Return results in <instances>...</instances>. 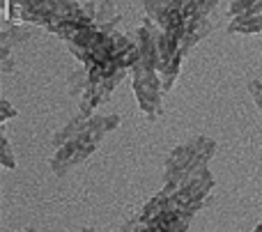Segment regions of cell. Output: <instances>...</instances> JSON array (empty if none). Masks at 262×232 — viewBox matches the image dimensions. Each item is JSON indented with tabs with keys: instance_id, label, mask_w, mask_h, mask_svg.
Masks as SVG:
<instances>
[{
	"instance_id": "cell-1",
	"label": "cell",
	"mask_w": 262,
	"mask_h": 232,
	"mask_svg": "<svg viewBox=\"0 0 262 232\" xmlns=\"http://www.w3.org/2000/svg\"><path fill=\"white\" fill-rule=\"evenodd\" d=\"M67 44L81 62L69 78V85L78 99V115L88 118L131 72L138 46L129 37L120 35L113 21L99 16L78 28Z\"/></svg>"
},
{
	"instance_id": "cell-2",
	"label": "cell",
	"mask_w": 262,
	"mask_h": 232,
	"mask_svg": "<svg viewBox=\"0 0 262 232\" xmlns=\"http://www.w3.org/2000/svg\"><path fill=\"white\" fill-rule=\"evenodd\" d=\"M212 189L214 177L209 168H203L186 182L163 184L161 191L122 225V232H186Z\"/></svg>"
},
{
	"instance_id": "cell-3",
	"label": "cell",
	"mask_w": 262,
	"mask_h": 232,
	"mask_svg": "<svg viewBox=\"0 0 262 232\" xmlns=\"http://www.w3.org/2000/svg\"><path fill=\"white\" fill-rule=\"evenodd\" d=\"M120 124V115H88V118H76L67 122L58 133L53 136L55 154L51 159V170L55 175H64L74 166L83 164L88 156L95 154L99 143L106 138V133L113 131Z\"/></svg>"
},
{
	"instance_id": "cell-4",
	"label": "cell",
	"mask_w": 262,
	"mask_h": 232,
	"mask_svg": "<svg viewBox=\"0 0 262 232\" xmlns=\"http://www.w3.org/2000/svg\"><path fill=\"white\" fill-rule=\"evenodd\" d=\"M157 32H159V26L152 18H147L138 28V35H136L138 55H136V62L131 67V85H134L136 101H138L140 110L145 113L147 120H157L161 115L163 95H166L161 72H159Z\"/></svg>"
},
{
	"instance_id": "cell-5",
	"label": "cell",
	"mask_w": 262,
	"mask_h": 232,
	"mask_svg": "<svg viewBox=\"0 0 262 232\" xmlns=\"http://www.w3.org/2000/svg\"><path fill=\"white\" fill-rule=\"evenodd\" d=\"M216 152V143L209 136H195L177 145L166 159V184H180L207 168Z\"/></svg>"
},
{
	"instance_id": "cell-6",
	"label": "cell",
	"mask_w": 262,
	"mask_h": 232,
	"mask_svg": "<svg viewBox=\"0 0 262 232\" xmlns=\"http://www.w3.org/2000/svg\"><path fill=\"white\" fill-rule=\"evenodd\" d=\"M28 32L21 30L18 26H14L12 21L3 23V69L12 72V49L16 44H21V39H26Z\"/></svg>"
},
{
	"instance_id": "cell-7",
	"label": "cell",
	"mask_w": 262,
	"mask_h": 232,
	"mask_svg": "<svg viewBox=\"0 0 262 232\" xmlns=\"http://www.w3.org/2000/svg\"><path fill=\"white\" fill-rule=\"evenodd\" d=\"M228 32H242V35H251V32H262V12L253 16H232Z\"/></svg>"
},
{
	"instance_id": "cell-8",
	"label": "cell",
	"mask_w": 262,
	"mask_h": 232,
	"mask_svg": "<svg viewBox=\"0 0 262 232\" xmlns=\"http://www.w3.org/2000/svg\"><path fill=\"white\" fill-rule=\"evenodd\" d=\"M0 161H3V166L5 168H14L16 166V161H14V156H12V152H9V143H7V138L3 136V141H0Z\"/></svg>"
},
{
	"instance_id": "cell-9",
	"label": "cell",
	"mask_w": 262,
	"mask_h": 232,
	"mask_svg": "<svg viewBox=\"0 0 262 232\" xmlns=\"http://www.w3.org/2000/svg\"><path fill=\"white\" fill-rule=\"evenodd\" d=\"M251 95H253V101H255V106L262 110V74L258 78H255L253 83H251Z\"/></svg>"
},
{
	"instance_id": "cell-10",
	"label": "cell",
	"mask_w": 262,
	"mask_h": 232,
	"mask_svg": "<svg viewBox=\"0 0 262 232\" xmlns=\"http://www.w3.org/2000/svg\"><path fill=\"white\" fill-rule=\"evenodd\" d=\"M0 110H3V115H0L3 120H9V118H14V115H16V110H14L5 99H3V104H0Z\"/></svg>"
},
{
	"instance_id": "cell-11",
	"label": "cell",
	"mask_w": 262,
	"mask_h": 232,
	"mask_svg": "<svg viewBox=\"0 0 262 232\" xmlns=\"http://www.w3.org/2000/svg\"><path fill=\"white\" fill-rule=\"evenodd\" d=\"M81 232H95V230H92V228H83Z\"/></svg>"
},
{
	"instance_id": "cell-12",
	"label": "cell",
	"mask_w": 262,
	"mask_h": 232,
	"mask_svg": "<svg viewBox=\"0 0 262 232\" xmlns=\"http://www.w3.org/2000/svg\"><path fill=\"white\" fill-rule=\"evenodd\" d=\"M255 232H262V223L258 225V228H255Z\"/></svg>"
}]
</instances>
